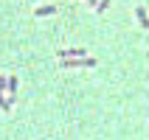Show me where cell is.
<instances>
[{
    "label": "cell",
    "mask_w": 149,
    "mask_h": 140,
    "mask_svg": "<svg viewBox=\"0 0 149 140\" xmlns=\"http://www.w3.org/2000/svg\"><path fill=\"white\" fill-rule=\"evenodd\" d=\"M56 56L59 59H76V56H87V50L84 48H62V50H56Z\"/></svg>",
    "instance_id": "1"
},
{
    "label": "cell",
    "mask_w": 149,
    "mask_h": 140,
    "mask_svg": "<svg viewBox=\"0 0 149 140\" xmlns=\"http://www.w3.org/2000/svg\"><path fill=\"white\" fill-rule=\"evenodd\" d=\"M51 14H56V6H51V3H45V6H40V8H34V17H51Z\"/></svg>",
    "instance_id": "2"
},
{
    "label": "cell",
    "mask_w": 149,
    "mask_h": 140,
    "mask_svg": "<svg viewBox=\"0 0 149 140\" xmlns=\"http://www.w3.org/2000/svg\"><path fill=\"white\" fill-rule=\"evenodd\" d=\"M11 107H14V92H8V98L0 92V109H6V112H8Z\"/></svg>",
    "instance_id": "3"
},
{
    "label": "cell",
    "mask_w": 149,
    "mask_h": 140,
    "mask_svg": "<svg viewBox=\"0 0 149 140\" xmlns=\"http://www.w3.org/2000/svg\"><path fill=\"white\" fill-rule=\"evenodd\" d=\"M135 17H138V23H141L143 28H149V17H146V11H143V6L135 8Z\"/></svg>",
    "instance_id": "4"
},
{
    "label": "cell",
    "mask_w": 149,
    "mask_h": 140,
    "mask_svg": "<svg viewBox=\"0 0 149 140\" xmlns=\"http://www.w3.org/2000/svg\"><path fill=\"white\" fill-rule=\"evenodd\" d=\"M17 84H20L17 76H8V92H17Z\"/></svg>",
    "instance_id": "5"
},
{
    "label": "cell",
    "mask_w": 149,
    "mask_h": 140,
    "mask_svg": "<svg viewBox=\"0 0 149 140\" xmlns=\"http://www.w3.org/2000/svg\"><path fill=\"white\" fill-rule=\"evenodd\" d=\"M96 6H99V8H96V11H99V14H101V11H107V8H110V0H99Z\"/></svg>",
    "instance_id": "6"
},
{
    "label": "cell",
    "mask_w": 149,
    "mask_h": 140,
    "mask_svg": "<svg viewBox=\"0 0 149 140\" xmlns=\"http://www.w3.org/2000/svg\"><path fill=\"white\" fill-rule=\"evenodd\" d=\"M96 3H99V0H87V6H93V8H96Z\"/></svg>",
    "instance_id": "7"
}]
</instances>
